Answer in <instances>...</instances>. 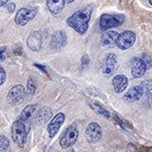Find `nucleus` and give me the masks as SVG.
Returning a JSON list of instances; mask_svg holds the SVG:
<instances>
[{
	"instance_id": "nucleus-1",
	"label": "nucleus",
	"mask_w": 152,
	"mask_h": 152,
	"mask_svg": "<svg viewBox=\"0 0 152 152\" xmlns=\"http://www.w3.org/2000/svg\"><path fill=\"white\" fill-rule=\"evenodd\" d=\"M92 9H94V5L88 4L85 7L76 11L70 18H67V20H66L67 26H70L72 29H74L76 33H78L79 35H84L88 28Z\"/></svg>"
},
{
	"instance_id": "nucleus-16",
	"label": "nucleus",
	"mask_w": 152,
	"mask_h": 152,
	"mask_svg": "<svg viewBox=\"0 0 152 152\" xmlns=\"http://www.w3.org/2000/svg\"><path fill=\"white\" fill-rule=\"evenodd\" d=\"M119 34L115 31H107L102 36V43L105 47H114L116 46V42Z\"/></svg>"
},
{
	"instance_id": "nucleus-30",
	"label": "nucleus",
	"mask_w": 152,
	"mask_h": 152,
	"mask_svg": "<svg viewBox=\"0 0 152 152\" xmlns=\"http://www.w3.org/2000/svg\"><path fill=\"white\" fill-rule=\"evenodd\" d=\"M6 50V47H3V48H0V54H2L4 51Z\"/></svg>"
},
{
	"instance_id": "nucleus-25",
	"label": "nucleus",
	"mask_w": 152,
	"mask_h": 152,
	"mask_svg": "<svg viewBox=\"0 0 152 152\" xmlns=\"http://www.w3.org/2000/svg\"><path fill=\"white\" fill-rule=\"evenodd\" d=\"M142 60H143V61H144V63H145L147 69H149V68L151 67V65H152V62H151L150 58L147 57V56H144V59H142Z\"/></svg>"
},
{
	"instance_id": "nucleus-9",
	"label": "nucleus",
	"mask_w": 152,
	"mask_h": 152,
	"mask_svg": "<svg viewBox=\"0 0 152 152\" xmlns=\"http://www.w3.org/2000/svg\"><path fill=\"white\" fill-rule=\"evenodd\" d=\"M102 134V129L96 122L90 123L85 131V137L89 143H96L100 140Z\"/></svg>"
},
{
	"instance_id": "nucleus-20",
	"label": "nucleus",
	"mask_w": 152,
	"mask_h": 152,
	"mask_svg": "<svg viewBox=\"0 0 152 152\" xmlns=\"http://www.w3.org/2000/svg\"><path fill=\"white\" fill-rule=\"evenodd\" d=\"M36 111V105H34V104H28L26 107H24L23 109V111L21 112V114H20V118H23V119H28V120H31V116L34 115V113H35Z\"/></svg>"
},
{
	"instance_id": "nucleus-28",
	"label": "nucleus",
	"mask_w": 152,
	"mask_h": 152,
	"mask_svg": "<svg viewBox=\"0 0 152 152\" xmlns=\"http://www.w3.org/2000/svg\"><path fill=\"white\" fill-rule=\"evenodd\" d=\"M88 62H89V60H88V57L86 55L84 57H82V64H87Z\"/></svg>"
},
{
	"instance_id": "nucleus-8",
	"label": "nucleus",
	"mask_w": 152,
	"mask_h": 152,
	"mask_svg": "<svg viewBox=\"0 0 152 152\" xmlns=\"http://www.w3.org/2000/svg\"><path fill=\"white\" fill-rule=\"evenodd\" d=\"M24 96H26V89H24L23 85L19 84L9 89L8 94H7V100H8L9 104L15 105L23 102Z\"/></svg>"
},
{
	"instance_id": "nucleus-29",
	"label": "nucleus",
	"mask_w": 152,
	"mask_h": 152,
	"mask_svg": "<svg viewBox=\"0 0 152 152\" xmlns=\"http://www.w3.org/2000/svg\"><path fill=\"white\" fill-rule=\"evenodd\" d=\"M35 66H37L38 68H40L41 70H43L45 73H47V71H46V68H45V66H43V65H40V64H35Z\"/></svg>"
},
{
	"instance_id": "nucleus-19",
	"label": "nucleus",
	"mask_w": 152,
	"mask_h": 152,
	"mask_svg": "<svg viewBox=\"0 0 152 152\" xmlns=\"http://www.w3.org/2000/svg\"><path fill=\"white\" fill-rule=\"evenodd\" d=\"M90 105H91L92 110H94V111L96 113L97 115H99V116H102V117L107 118V119H109V118L111 117V114H110V112L107 111V110H105L104 107L99 104V102H92L91 104H90Z\"/></svg>"
},
{
	"instance_id": "nucleus-3",
	"label": "nucleus",
	"mask_w": 152,
	"mask_h": 152,
	"mask_svg": "<svg viewBox=\"0 0 152 152\" xmlns=\"http://www.w3.org/2000/svg\"><path fill=\"white\" fill-rule=\"evenodd\" d=\"M78 135H79V130L76 124H71L65 129L63 134L60 137V146L63 149L70 148L75 144L77 141Z\"/></svg>"
},
{
	"instance_id": "nucleus-10",
	"label": "nucleus",
	"mask_w": 152,
	"mask_h": 152,
	"mask_svg": "<svg viewBox=\"0 0 152 152\" xmlns=\"http://www.w3.org/2000/svg\"><path fill=\"white\" fill-rule=\"evenodd\" d=\"M117 66V57L115 54L109 53L102 58V63H100V68L102 72L104 75H110L114 72Z\"/></svg>"
},
{
	"instance_id": "nucleus-4",
	"label": "nucleus",
	"mask_w": 152,
	"mask_h": 152,
	"mask_svg": "<svg viewBox=\"0 0 152 152\" xmlns=\"http://www.w3.org/2000/svg\"><path fill=\"white\" fill-rule=\"evenodd\" d=\"M125 16L122 14H102L99 18V26L102 31H107L123 24Z\"/></svg>"
},
{
	"instance_id": "nucleus-14",
	"label": "nucleus",
	"mask_w": 152,
	"mask_h": 152,
	"mask_svg": "<svg viewBox=\"0 0 152 152\" xmlns=\"http://www.w3.org/2000/svg\"><path fill=\"white\" fill-rule=\"evenodd\" d=\"M67 43V36L63 31H58L54 33L51 41V47L53 49H59L64 47Z\"/></svg>"
},
{
	"instance_id": "nucleus-21",
	"label": "nucleus",
	"mask_w": 152,
	"mask_h": 152,
	"mask_svg": "<svg viewBox=\"0 0 152 152\" xmlns=\"http://www.w3.org/2000/svg\"><path fill=\"white\" fill-rule=\"evenodd\" d=\"M9 139L4 135H0V152H6L9 148Z\"/></svg>"
},
{
	"instance_id": "nucleus-31",
	"label": "nucleus",
	"mask_w": 152,
	"mask_h": 152,
	"mask_svg": "<svg viewBox=\"0 0 152 152\" xmlns=\"http://www.w3.org/2000/svg\"><path fill=\"white\" fill-rule=\"evenodd\" d=\"M4 59H5V57H4L2 54H0V60H4Z\"/></svg>"
},
{
	"instance_id": "nucleus-22",
	"label": "nucleus",
	"mask_w": 152,
	"mask_h": 152,
	"mask_svg": "<svg viewBox=\"0 0 152 152\" xmlns=\"http://www.w3.org/2000/svg\"><path fill=\"white\" fill-rule=\"evenodd\" d=\"M28 91L29 94H35V91H36V84L31 77L28 78Z\"/></svg>"
},
{
	"instance_id": "nucleus-15",
	"label": "nucleus",
	"mask_w": 152,
	"mask_h": 152,
	"mask_svg": "<svg viewBox=\"0 0 152 152\" xmlns=\"http://www.w3.org/2000/svg\"><path fill=\"white\" fill-rule=\"evenodd\" d=\"M113 86L117 94H121L125 91V89L128 86V78L125 75H116L113 78Z\"/></svg>"
},
{
	"instance_id": "nucleus-18",
	"label": "nucleus",
	"mask_w": 152,
	"mask_h": 152,
	"mask_svg": "<svg viewBox=\"0 0 152 152\" xmlns=\"http://www.w3.org/2000/svg\"><path fill=\"white\" fill-rule=\"evenodd\" d=\"M65 3V0H47V6L49 10L55 15H57L63 10Z\"/></svg>"
},
{
	"instance_id": "nucleus-26",
	"label": "nucleus",
	"mask_w": 152,
	"mask_h": 152,
	"mask_svg": "<svg viewBox=\"0 0 152 152\" xmlns=\"http://www.w3.org/2000/svg\"><path fill=\"white\" fill-rule=\"evenodd\" d=\"M127 152H138V148L134 144H129L128 148H127Z\"/></svg>"
},
{
	"instance_id": "nucleus-23",
	"label": "nucleus",
	"mask_w": 152,
	"mask_h": 152,
	"mask_svg": "<svg viewBox=\"0 0 152 152\" xmlns=\"http://www.w3.org/2000/svg\"><path fill=\"white\" fill-rule=\"evenodd\" d=\"M5 80H6V72H5V70L0 66V86L5 82Z\"/></svg>"
},
{
	"instance_id": "nucleus-34",
	"label": "nucleus",
	"mask_w": 152,
	"mask_h": 152,
	"mask_svg": "<svg viewBox=\"0 0 152 152\" xmlns=\"http://www.w3.org/2000/svg\"><path fill=\"white\" fill-rule=\"evenodd\" d=\"M146 152H152V151H151V150H149V149L147 148V151H146Z\"/></svg>"
},
{
	"instance_id": "nucleus-7",
	"label": "nucleus",
	"mask_w": 152,
	"mask_h": 152,
	"mask_svg": "<svg viewBox=\"0 0 152 152\" xmlns=\"http://www.w3.org/2000/svg\"><path fill=\"white\" fill-rule=\"evenodd\" d=\"M135 41H136V35L131 31H125L122 34H119L116 42L117 47L121 50H128L134 45Z\"/></svg>"
},
{
	"instance_id": "nucleus-13",
	"label": "nucleus",
	"mask_w": 152,
	"mask_h": 152,
	"mask_svg": "<svg viewBox=\"0 0 152 152\" xmlns=\"http://www.w3.org/2000/svg\"><path fill=\"white\" fill-rule=\"evenodd\" d=\"M147 67L142 59L135 58L133 60V67L131 70V74L134 78H140L145 74Z\"/></svg>"
},
{
	"instance_id": "nucleus-12",
	"label": "nucleus",
	"mask_w": 152,
	"mask_h": 152,
	"mask_svg": "<svg viewBox=\"0 0 152 152\" xmlns=\"http://www.w3.org/2000/svg\"><path fill=\"white\" fill-rule=\"evenodd\" d=\"M144 94V88L143 85L139 84V85H135V86L131 87L128 91L124 95V99L128 102H137L143 96Z\"/></svg>"
},
{
	"instance_id": "nucleus-27",
	"label": "nucleus",
	"mask_w": 152,
	"mask_h": 152,
	"mask_svg": "<svg viewBox=\"0 0 152 152\" xmlns=\"http://www.w3.org/2000/svg\"><path fill=\"white\" fill-rule=\"evenodd\" d=\"M9 1H10V0H0V7L5 6Z\"/></svg>"
},
{
	"instance_id": "nucleus-2",
	"label": "nucleus",
	"mask_w": 152,
	"mask_h": 152,
	"mask_svg": "<svg viewBox=\"0 0 152 152\" xmlns=\"http://www.w3.org/2000/svg\"><path fill=\"white\" fill-rule=\"evenodd\" d=\"M31 129V120L18 118L11 126V137L14 143L19 147H23L26 142V137Z\"/></svg>"
},
{
	"instance_id": "nucleus-6",
	"label": "nucleus",
	"mask_w": 152,
	"mask_h": 152,
	"mask_svg": "<svg viewBox=\"0 0 152 152\" xmlns=\"http://www.w3.org/2000/svg\"><path fill=\"white\" fill-rule=\"evenodd\" d=\"M47 37L46 31H36L29 35L28 38V46L31 51H40L43 47V44L45 42V39Z\"/></svg>"
},
{
	"instance_id": "nucleus-33",
	"label": "nucleus",
	"mask_w": 152,
	"mask_h": 152,
	"mask_svg": "<svg viewBox=\"0 0 152 152\" xmlns=\"http://www.w3.org/2000/svg\"><path fill=\"white\" fill-rule=\"evenodd\" d=\"M67 152H75V151L73 150V149H70V150H69V151H67Z\"/></svg>"
},
{
	"instance_id": "nucleus-5",
	"label": "nucleus",
	"mask_w": 152,
	"mask_h": 152,
	"mask_svg": "<svg viewBox=\"0 0 152 152\" xmlns=\"http://www.w3.org/2000/svg\"><path fill=\"white\" fill-rule=\"evenodd\" d=\"M37 15L36 7H23L16 12L15 15V23L18 26H23L33 20Z\"/></svg>"
},
{
	"instance_id": "nucleus-11",
	"label": "nucleus",
	"mask_w": 152,
	"mask_h": 152,
	"mask_svg": "<svg viewBox=\"0 0 152 152\" xmlns=\"http://www.w3.org/2000/svg\"><path fill=\"white\" fill-rule=\"evenodd\" d=\"M65 121V115L63 113H59L51 120V122L48 125V134L50 138H54L56 134L59 132L62 124Z\"/></svg>"
},
{
	"instance_id": "nucleus-24",
	"label": "nucleus",
	"mask_w": 152,
	"mask_h": 152,
	"mask_svg": "<svg viewBox=\"0 0 152 152\" xmlns=\"http://www.w3.org/2000/svg\"><path fill=\"white\" fill-rule=\"evenodd\" d=\"M6 9H7V11L9 12V13H11V12H13L14 11V9H15V4L14 3H12V2H10V3H7L6 4Z\"/></svg>"
},
{
	"instance_id": "nucleus-35",
	"label": "nucleus",
	"mask_w": 152,
	"mask_h": 152,
	"mask_svg": "<svg viewBox=\"0 0 152 152\" xmlns=\"http://www.w3.org/2000/svg\"><path fill=\"white\" fill-rule=\"evenodd\" d=\"M149 3H150L151 5H152V0H149Z\"/></svg>"
},
{
	"instance_id": "nucleus-17",
	"label": "nucleus",
	"mask_w": 152,
	"mask_h": 152,
	"mask_svg": "<svg viewBox=\"0 0 152 152\" xmlns=\"http://www.w3.org/2000/svg\"><path fill=\"white\" fill-rule=\"evenodd\" d=\"M51 118H52V110L49 107H44L37 113L36 121L38 124H46Z\"/></svg>"
},
{
	"instance_id": "nucleus-32",
	"label": "nucleus",
	"mask_w": 152,
	"mask_h": 152,
	"mask_svg": "<svg viewBox=\"0 0 152 152\" xmlns=\"http://www.w3.org/2000/svg\"><path fill=\"white\" fill-rule=\"evenodd\" d=\"M65 1L67 2V3H71V2H73L74 0H65Z\"/></svg>"
}]
</instances>
